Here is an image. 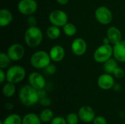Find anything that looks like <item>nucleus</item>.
Listing matches in <instances>:
<instances>
[{
	"label": "nucleus",
	"instance_id": "nucleus-1",
	"mask_svg": "<svg viewBox=\"0 0 125 124\" xmlns=\"http://www.w3.org/2000/svg\"><path fill=\"white\" fill-rule=\"evenodd\" d=\"M18 98L21 103L26 107H32L40 102L37 90L29 84L23 86L19 90Z\"/></svg>",
	"mask_w": 125,
	"mask_h": 124
},
{
	"label": "nucleus",
	"instance_id": "nucleus-2",
	"mask_svg": "<svg viewBox=\"0 0 125 124\" xmlns=\"http://www.w3.org/2000/svg\"><path fill=\"white\" fill-rule=\"evenodd\" d=\"M43 39V33L38 26L28 27L24 33V41L29 48L39 46Z\"/></svg>",
	"mask_w": 125,
	"mask_h": 124
},
{
	"label": "nucleus",
	"instance_id": "nucleus-3",
	"mask_svg": "<svg viewBox=\"0 0 125 124\" xmlns=\"http://www.w3.org/2000/svg\"><path fill=\"white\" fill-rule=\"evenodd\" d=\"M51 63L49 53L45 50L34 52L30 58V64L32 67L37 69H44Z\"/></svg>",
	"mask_w": 125,
	"mask_h": 124
},
{
	"label": "nucleus",
	"instance_id": "nucleus-4",
	"mask_svg": "<svg viewBox=\"0 0 125 124\" xmlns=\"http://www.w3.org/2000/svg\"><path fill=\"white\" fill-rule=\"evenodd\" d=\"M26 75V69L21 65H12L6 71V80L16 84L24 80Z\"/></svg>",
	"mask_w": 125,
	"mask_h": 124
},
{
	"label": "nucleus",
	"instance_id": "nucleus-5",
	"mask_svg": "<svg viewBox=\"0 0 125 124\" xmlns=\"http://www.w3.org/2000/svg\"><path fill=\"white\" fill-rule=\"evenodd\" d=\"M114 54L113 45L111 44H103L97 47L93 54L94 60L99 64H104L106 61L112 58Z\"/></svg>",
	"mask_w": 125,
	"mask_h": 124
},
{
	"label": "nucleus",
	"instance_id": "nucleus-6",
	"mask_svg": "<svg viewBox=\"0 0 125 124\" xmlns=\"http://www.w3.org/2000/svg\"><path fill=\"white\" fill-rule=\"evenodd\" d=\"M94 16L97 21L102 25H108L113 20V13L111 10L105 6L98 7L95 10Z\"/></svg>",
	"mask_w": 125,
	"mask_h": 124
},
{
	"label": "nucleus",
	"instance_id": "nucleus-7",
	"mask_svg": "<svg viewBox=\"0 0 125 124\" xmlns=\"http://www.w3.org/2000/svg\"><path fill=\"white\" fill-rule=\"evenodd\" d=\"M48 19L51 25L63 27L68 22V15L64 10H54L50 12Z\"/></svg>",
	"mask_w": 125,
	"mask_h": 124
},
{
	"label": "nucleus",
	"instance_id": "nucleus-8",
	"mask_svg": "<svg viewBox=\"0 0 125 124\" xmlns=\"http://www.w3.org/2000/svg\"><path fill=\"white\" fill-rule=\"evenodd\" d=\"M17 8L21 14L29 16L36 12L38 4L35 0H20L18 3Z\"/></svg>",
	"mask_w": 125,
	"mask_h": 124
},
{
	"label": "nucleus",
	"instance_id": "nucleus-9",
	"mask_svg": "<svg viewBox=\"0 0 125 124\" xmlns=\"http://www.w3.org/2000/svg\"><path fill=\"white\" fill-rule=\"evenodd\" d=\"M7 53L12 61H18L23 58L25 55V48L20 43H14L9 46Z\"/></svg>",
	"mask_w": 125,
	"mask_h": 124
},
{
	"label": "nucleus",
	"instance_id": "nucleus-10",
	"mask_svg": "<svg viewBox=\"0 0 125 124\" xmlns=\"http://www.w3.org/2000/svg\"><path fill=\"white\" fill-rule=\"evenodd\" d=\"M29 85L37 90L43 89L45 87L46 81L42 75L38 72H33L28 77Z\"/></svg>",
	"mask_w": 125,
	"mask_h": 124
},
{
	"label": "nucleus",
	"instance_id": "nucleus-11",
	"mask_svg": "<svg viewBox=\"0 0 125 124\" xmlns=\"http://www.w3.org/2000/svg\"><path fill=\"white\" fill-rule=\"evenodd\" d=\"M97 86L102 90H110L113 88L114 85L115 83V80L114 78V75L108 73H104L100 75L97 80Z\"/></svg>",
	"mask_w": 125,
	"mask_h": 124
},
{
	"label": "nucleus",
	"instance_id": "nucleus-12",
	"mask_svg": "<svg viewBox=\"0 0 125 124\" xmlns=\"http://www.w3.org/2000/svg\"><path fill=\"white\" fill-rule=\"evenodd\" d=\"M71 50L75 56H83L87 50V43L83 38H75L71 43Z\"/></svg>",
	"mask_w": 125,
	"mask_h": 124
},
{
	"label": "nucleus",
	"instance_id": "nucleus-13",
	"mask_svg": "<svg viewBox=\"0 0 125 124\" xmlns=\"http://www.w3.org/2000/svg\"><path fill=\"white\" fill-rule=\"evenodd\" d=\"M78 115L79 116L80 121L83 123L89 124L93 121L95 116V112L92 107L88 105H84L80 107Z\"/></svg>",
	"mask_w": 125,
	"mask_h": 124
},
{
	"label": "nucleus",
	"instance_id": "nucleus-14",
	"mask_svg": "<svg viewBox=\"0 0 125 124\" xmlns=\"http://www.w3.org/2000/svg\"><path fill=\"white\" fill-rule=\"evenodd\" d=\"M51 59L53 62H60L65 57V50L60 45H55L49 50Z\"/></svg>",
	"mask_w": 125,
	"mask_h": 124
},
{
	"label": "nucleus",
	"instance_id": "nucleus-15",
	"mask_svg": "<svg viewBox=\"0 0 125 124\" xmlns=\"http://www.w3.org/2000/svg\"><path fill=\"white\" fill-rule=\"evenodd\" d=\"M106 37L108 38L111 45H114L122 40V35L120 29L116 26H111L108 29Z\"/></svg>",
	"mask_w": 125,
	"mask_h": 124
},
{
	"label": "nucleus",
	"instance_id": "nucleus-16",
	"mask_svg": "<svg viewBox=\"0 0 125 124\" xmlns=\"http://www.w3.org/2000/svg\"><path fill=\"white\" fill-rule=\"evenodd\" d=\"M113 56L119 62L125 63V40H122L119 43L113 45Z\"/></svg>",
	"mask_w": 125,
	"mask_h": 124
},
{
	"label": "nucleus",
	"instance_id": "nucleus-17",
	"mask_svg": "<svg viewBox=\"0 0 125 124\" xmlns=\"http://www.w3.org/2000/svg\"><path fill=\"white\" fill-rule=\"evenodd\" d=\"M13 20V15L8 9L2 8L0 10V26L6 27Z\"/></svg>",
	"mask_w": 125,
	"mask_h": 124
},
{
	"label": "nucleus",
	"instance_id": "nucleus-18",
	"mask_svg": "<svg viewBox=\"0 0 125 124\" xmlns=\"http://www.w3.org/2000/svg\"><path fill=\"white\" fill-rule=\"evenodd\" d=\"M41 123L40 116L34 113H27L22 118V124H41Z\"/></svg>",
	"mask_w": 125,
	"mask_h": 124
},
{
	"label": "nucleus",
	"instance_id": "nucleus-19",
	"mask_svg": "<svg viewBox=\"0 0 125 124\" xmlns=\"http://www.w3.org/2000/svg\"><path fill=\"white\" fill-rule=\"evenodd\" d=\"M119 67L118 61L114 58H111L103 64V69L106 73L113 74L114 71Z\"/></svg>",
	"mask_w": 125,
	"mask_h": 124
},
{
	"label": "nucleus",
	"instance_id": "nucleus-20",
	"mask_svg": "<svg viewBox=\"0 0 125 124\" xmlns=\"http://www.w3.org/2000/svg\"><path fill=\"white\" fill-rule=\"evenodd\" d=\"M46 35L50 39H56L61 35V30L60 27L51 25L46 30Z\"/></svg>",
	"mask_w": 125,
	"mask_h": 124
},
{
	"label": "nucleus",
	"instance_id": "nucleus-21",
	"mask_svg": "<svg viewBox=\"0 0 125 124\" xmlns=\"http://www.w3.org/2000/svg\"><path fill=\"white\" fill-rule=\"evenodd\" d=\"M15 91H16V88H15L14 83L7 82L3 86L2 93H3V95L6 97L10 98V97L13 96L14 94H15Z\"/></svg>",
	"mask_w": 125,
	"mask_h": 124
},
{
	"label": "nucleus",
	"instance_id": "nucleus-22",
	"mask_svg": "<svg viewBox=\"0 0 125 124\" xmlns=\"http://www.w3.org/2000/svg\"><path fill=\"white\" fill-rule=\"evenodd\" d=\"M40 118L42 123H48L54 118V113L51 109H44L40 113Z\"/></svg>",
	"mask_w": 125,
	"mask_h": 124
},
{
	"label": "nucleus",
	"instance_id": "nucleus-23",
	"mask_svg": "<svg viewBox=\"0 0 125 124\" xmlns=\"http://www.w3.org/2000/svg\"><path fill=\"white\" fill-rule=\"evenodd\" d=\"M63 32L65 35L68 36V37H73L75 36L77 33V27L73 23H70L67 22L63 27Z\"/></svg>",
	"mask_w": 125,
	"mask_h": 124
},
{
	"label": "nucleus",
	"instance_id": "nucleus-24",
	"mask_svg": "<svg viewBox=\"0 0 125 124\" xmlns=\"http://www.w3.org/2000/svg\"><path fill=\"white\" fill-rule=\"evenodd\" d=\"M4 124H22V118L18 114H11L3 120Z\"/></svg>",
	"mask_w": 125,
	"mask_h": 124
},
{
	"label": "nucleus",
	"instance_id": "nucleus-25",
	"mask_svg": "<svg viewBox=\"0 0 125 124\" xmlns=\"http://www.w3.org/2000/svg\"><path fill=\"white\" fill-rule=\"evenodd\" d=\"M12 60L9 57L7 53L1 52L0 53V69H7L10 67Z\"/></svg>",
	"mask_w": 125,
	"mask_h": 124
},
{
	"label": "nucleus",
	"instance_id": "nucleus-26",
	"mask_svg": "<svg viewBox=\"0 0 125 124\" xmlns=\"http://www.w3.org/2000/svg\"><path fill=\"white\" fill-rule=\"evenodd\" d=\"M66 120L68 124H78L80 121V118L78 114L75 113H70L67 115Z\"/></svg>",
	"mask_w": 125,
	"mask_h": 124
},
{
	"label": "nucleus",
	"instance_id": "nucleus-27",
	"mask_svg": "<svg viewBox=\"0 0 125 124\" xmlns=\"http://www.w3.org/2000/svg\"><path fill=\"white\" fill-rule=\"evenodd\" d=\"M112 75H113L114 77H115L116 78L121 79V78H123V77H125V72L122 68L118 67L114 71V72H113Z\"/></svg>",
	"mask_w": 125,
	"mask_h": 124
},
{
	"label": "nucleus",
	"instance_id": "nucleus-28",
	"mask_svg": "<svg viewBox=\"0 0 125 124\" xmlns=\"http://www.w3.org/2000/svg\"><path fill=\"white\" fill-rule=\"evenodd\" d=\"M45 72L48 75H54L56 72V70H57V68L56 67L55 64H50L48 66H47L45 69Z\"/></svg>",
	"mask_w": 125,
	"mask_h": 124
},
{
	"label": "nucleus",
	"instance_id": "nucleus-29",
	"mask_svg": "<svg viewBox=\"0 0 125 124\" xmlns=\"http://www.w3.org/2000/svg\"><path fill=\"white\" fill-rule=\"evenodd\" d=\"M50 123L51 124H68L67 122L66 118H64V117H62V116L54 117Z\"/></svg>",
	"mask_w": 125,
	"mask_h": 124
},
{
	"label": "nucleus",
	"instance_id": "nucleus-30",
	"mask_svg": "<svg viewBox=\"0 0 125 124\" xmlns=\"http://www.w3.org/2000/svg\"><path fill=\"white\" fill-rule=\"evenodd\" d=\"M26 23L28 25V27H32L37 26V19L36 17H34L33 15H29L26 19Z\"/></svg>",
	"mask_w": 125,
	"mask_h": 124
},
{
	"label": "nucleus",
	"instance_id": "nucleus-31",
	"mask_svg": "<svg viewBox=\"0 0 125 124\" xmlns=\"http://www.w3.org/2000/svg\"><path fill=\"white\" fill-rule=\"evenodd\" d=\"M93 124H108V121L103 116H96L92 121Z\"/></svg>",
	"mask_w": 125,
	"mask_h": 124
},
{
	"label": "nucleus",
	"instance_id": "nucleus-32",
	"mask_svg": "<svg viewBox=\"0 0 125 124\" xmlns=\"http://www.w3.org/2000/svg\"><path fill=\"white\" fill-rule=\"evenodd\" d=\"M39 102H40V104L41 105H42V106H44V107H48V106L51 105V99H50L48 97L45 96V97L40 99Z\"/></svg>",
	"mask_w": 125,
	"mask_h": 124
},
{
	"label": "nucleus",
	"instance_id": "nucleus-33",
	"mask_svg": "<svg viewBox=\"0 0 125 124\" xmlns=\"http://www.w3.org/2000/svg\"><path fill=\"white\" fill-rule=\"evenodd\" d=\"M6 80V72L3 69H0V83H3Z\"/></svg>",
	"mask_w": 125,
	"mask_h": 124
},
{
	"label": "nucleus",
	"instance_id": "nucleus-34",
	"mask_svg": "<svg viewBox=\"0 0 125 124\" xmlns=\"http://www.w3.org/2000/svg\"><path fill=\"white\" fill-rule=\"evenodd\" d=\"M37 92H38V95H39V97H40V99L46 96V92L43 89H40V90H37Z\"/></svg>",
	"mask_w": 125,
	"mask_h": 124
},
{
	"label": "nucleus",
	"instance_id": "nucleus-35",
	"mask_svg": "<svg viewBox=\"0 0 125 124\" xmlns=\"http://www.w3.org/2000/svg\"><path fill=\"white\" fill-rule=\"evenodd\" d=\"M121 88H122V86H121V84H119V83H114V87H113V89L114 90V91H120L121 90Z\"/></svg>",
	"mask_w": 125,
	"mask_h": 124
},
{
	"label": "nucleus",
	"instance_id": "nucleus-36",
	"mask_svg": "<svg viewBox=\"0 0 125 124\" xmlns=\"http://www.w3.org/2000/svg\"><path fill=\"white\" fill-rule=\"evenodd\" d=\"M56 2L60 5H65L68 3L69 0H56Z\"/></svg>",
	"mask_w": 125,
	"mask_h": 124
},
{
	"label": "nucleus",
	"instance_id": "nucleus-37",
	"mask_svg": "<svg viewBox=\"0 0 125 124\" xmlns=\"http://www.w3.org/2000/svg\"><path fill=\"white\" fill-rule=\"evenodd\" d=\"M5 107H6V108H7V109L8 110H12V109L13 108V105H12V103L9 102V103L6 104Z\"/></svg>",
	"mask_w": 125,
	"mask_h": 124
},
{
	"label": "nucleus",
	"instance_id": "nucleus-38",
	"mask_svg": "<svg viewBox=\"0 0 125 124\" xmlns=\"http://www.w3.org/2000/svg\"><path fill=\"white\" fill-rule=\"evenodd\" d=\"M103 44H111V42H110V41H109V39H108V38L107 37L103 39Z\"/></svg>",
	"mask_w": 125,
	"mask_h": 124
},
{
	"label": "nucleus",
	"instance_id": "nucleus-39",
	"mask_svg": "<svg viewBox=\"0 0 125 124\" xmlns=\"http://www.w3.org/2000/svg\"><path fill=\"white\" fill-rule=\"evenodd\" d=\"M0 124H4V123H3V120L0 121Z\"/></svg>",
	"mask_w": 125,
	"mask_h": 124
}]
</instances>
